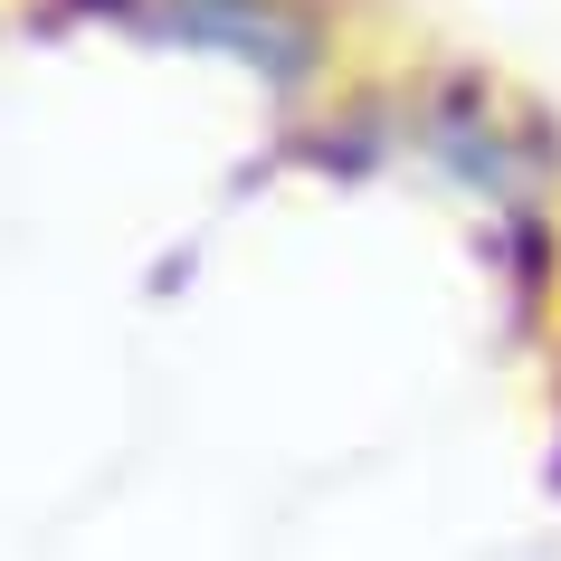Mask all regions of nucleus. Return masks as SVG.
Here are the masks:
<instances>
[{
    "mask_svg": "<svg viewBox=\"0 0 561 561\" xmlns=\"http://www.w3.org/2000/svg\"><path fill=\"white\" fill-rule=\"evenodd\" d=\"M162 30L201 38L219 58H248L257 77H276V87H296L305 67H314V30H305L296 10H276V0H172Z\"/></svg>",
    "mask_w": 561,
    "mask_h": 561,
    "instance_id": "obj_1",
    "label": "nucleus"
}]
</instances>
